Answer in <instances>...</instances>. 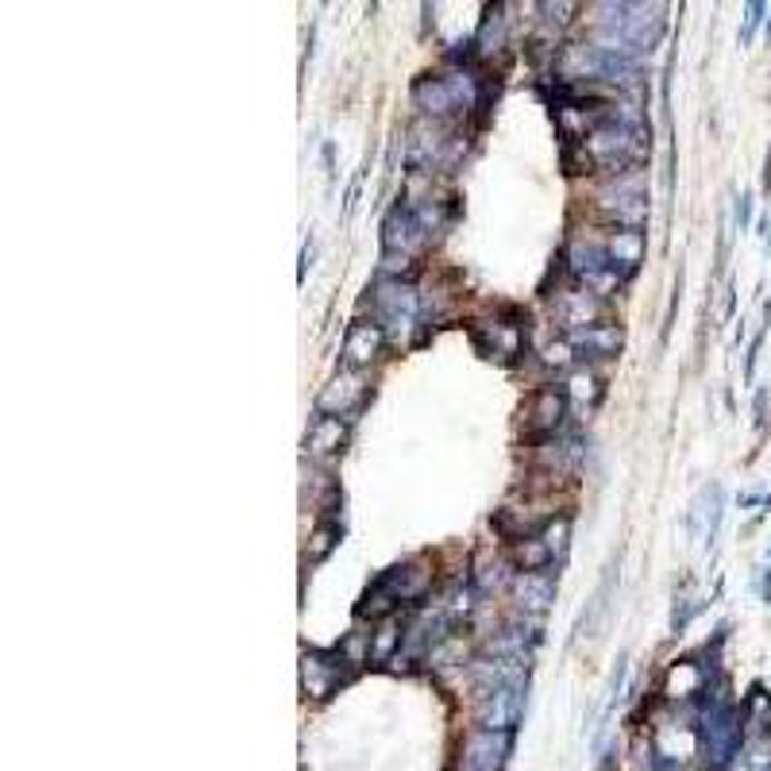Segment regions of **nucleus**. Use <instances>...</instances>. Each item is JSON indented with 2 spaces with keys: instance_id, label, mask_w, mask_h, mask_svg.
Listing matches in <instances>:
<instances>
[{
  "instance_id": "nucleus-22",
  "label": "nucleus",
  "mask_w": 771,
  "mask_h": 771,
  "mask_svg": "<svg viewBox=\"0 0 771 771\" xmlns=\"http://www.w3.org/2000/svg\"><path fill=\"white\" fill-rule=\"evenodd\" d=\"M568 536H571V517H560V521H552V525L545 528V536H540V540L552 548V556H560L563 548H568Z\"/></svg>"
},
{
  "instance_id": "nucleus-20",
  "label": "nucleus",
  "mask_w": 771,
  "mask_h": 771,
  "mask_svg": "<svg viewBox=\"0 0 771 771\" xmlns=\"http://www.w3.org/2000/svg\"><path fill=\"white\" fill-rule=\"evenodd\" d=\"M336 536H340V525L336 521H328V525H320L317 533H313V545H308V563H320L328 552L336 548Z\"/></svg>"
},
{
  "instance_id": "nucleus-4",
  "label": "nucleus",
  "mask_w": 771,
  "mask_h": 771,
  "mask_svg": "<svg viewBox=\"0 0 771 771\" xmlns=\"http://www.w3.org/2000/svg\"><path fill=\"white\" fill-rule=\"evenodd\" d=\"M521 714H525V682H510V687L482 690V702H479L482 729L513 733V725L521 722Z\"/></svg>"
},
{
  "instance_id": "nucleus-19",
  "label": "nucleus",
  "mask_w": 771,
  "mask_h": 771,
  "mask_svg": "<svg viewBox=\"0 0 771 771\" xmlns=\"http://www.w3.org/2000/svg\"><path fill=\"white\" fill-rule=\"evenodd\" d=\"M394 649H401V629H398V621H382L378 633L371 636V656H374V659H390Z\"/></svg>"
},
{
  "instance_id": "nucleus-11",
  "label": "nucleus",
  "mask_w": 771,
  "mask_h": 771,
  "mask_svg": "<svg viewBox=\"0 0 771 771\" xmlns=\"http://www.w3.org/2000/svg\"><path fill=\"white\" fill-rule=\"evenodd\" d=\"M609 259H614V270L621 278H629L636 270L644 255V236L641 227H614V236H609Z\"/></svg>"
},
{
  "instance_id": "nucleus-7",
  "label": "nucleus",
  "mask_w": 771,
  "mask_h": 771,
  "mask_svg": "<svg viewBox=\"0 0 771 771\" xmlns=\"http://www.w3.org/2000/svg\"><path fill=\"white\" fill-rule=\"evenodd\" d=\"M374 313H378L382 332H386V328L401 332V328H409L413 325V317H417V293L409 290V285H401V282L382 285V290L374 293Z\"/></svg>"
},
{
  "instance_id": "nucleus-21",
  "label": "nucleus",
  "mask_w": 771,
  "mask_h": 771,
  "mask_svg": "<svg viewBox=\"0 0 771 771\" xmlns=\"http://www.w3.org/2000/svg\"><path fill=\"white\" fill-rule=\"evenodd\" d=\"M598 378H594V374L591 371H575V374H571V398H575V401H594V398H598Z\"/></svg>"
},
{
  "instance_id": "nucleus-13",
  "label": "nucleus",
  "mask_w": 771,
  "mask_h": 771,
  "mask_svg": "<svg viewBox=\"0 0 771 771\" xmlns=\"http://www.w3.org/2000/svg\"><path fill=\"white\" fill-rule=\"evenodd\" d=\"M571 343H575V348H583L591 359H609V355H617V348H621V328L606 325V320H601V325L575 332V336H571Z\"/></svg>"
},
{
  "instance_id": "nucleus-2",
  "label": "nucleus",
  "mask_w": 771,
  "mask_h": 771,
  "mask_svg": "<svg viewBox=\"0 0 771 771\" xmlns=\"http://www.w3.org/2000/svg\"><path fill=\"white\" fill-rule=\"evenodd\" d=\"M598 209L614 220V227H641L644 217H649L641 166H636V171H626V174H609V182L598 194Z\"/></svg>"
},
{
  "instance_id": "nucleus-3",
  "label": "nucleus",
  "mask_w": 771,
  "mask_h": 771,
  "mask_svg": "<svg viewBox=\"0 0 771 771\" xmlns=\"http://www.w3.org/2000/svg\"><path fill=\"white\" fill-rule=\"evenodd\" d=\"M702 740H706V752H710V763H714V768H725V763L737 756L740 722L725 699L706 702V714H702Z\"/></svg>"
},
{
  "instance_id": "nucleus-10",
  "label": "nucleus",
  "mask_w": 771,
  "mask_h": 771,
  "mask_svg": "<svg viewBox=\"0 0 771 771\" xmlns=\"http://www.w3.org/2000/svg\"><path fill=\"white\" fill-rule=\"evenodd\" d=\"M717 525H722V487H706L699 502L690 505V533L699 536L702 545H714Z\"/></svg>"
},
{
  "instance_id": "nucleus-17",
  "label": "nucleus",
  "mask_w": 771,
  "mask_h": 771,
  "mask_svg": "<svg viewBox=\"0 0 771 771\" xmlns=\"http://www.w3.org/2000/svg\"><path fill=\"white\" fill-rule=\"evenodd\" d=\"M363 398V386H359L351 374H343V378H336L332 386H328L325 394H320V409H332V413H348L355 401Z\"/></svg>"
},
{
  "instance_id": "nucleus-25",
  "label": "nucleus",
  "mask_w": 771,
  "mask_h": 771,
  "mask_svg": "<svg viewBox=\"0 0 771 771\" xmlns=\"http://www.w3.org/2000/svg\"><path fill=\"white\" fill-rule=\"evenodd\" d=\"M763 186H771V154H768V171H763Z\"/></svg>"
},
{
  "instance_id": "nucleus-24",
  "label": "nucleus",
  "mask_w": 771,
  "mask_h": 771,
  "mask_svg": "<svg viewBox=\"0 0 771 771\" xmlns=\"http://www.w3.org/2000/svg\"><path fill=\"white\" fill-rule=\"evenodd\" d=\"M748 217H752V197H740V205H737V227L740 232L748 227Z\"/></svg>"
},
{
  "instance_id": "nucleus-6",
  "label": "nucleus",
  "mask_w": 771,
  "mask_h": 771,
  "mask_svg": "<svg viewBox=\"0 0 771 771\" xmlns=\"http://www.w3.org/2000/svg\"><path fill=\"white\" fill-rule=\"evenodd\" d=\"M429 240V232H424V224L417 220L413 205H394L390 212H386V224H382V244H386V255H409L413 259L417 247Z\"/></svg>"
},
{
  "instance_id": "nucleus-23",
  "label": "nucleus",
  "mask_w": 771,
  "mask_h": 771,
  "mask_svg": "<svg viewBox=\"0 0 771 771\" xmlns=\"http://www.w3.org/2000/svg\"><path fill=\"white\" fill-rule=\"evenodd\" d=\"M768 12V4H748V12H745V32H740V43H748L752 39V32L760 27V16Z\"/></svg>"
},
{
  "instance_id": "nucleus-18",
  "label": "nucleus",
  "mask_w": 771,
  "mask_h": 771,
  "mask_svg": "<svg viewBox=\"0 0 771 771\" xmlns=\"http://www.w3.org/2000/svg\"><path fill=\"white\" fill-rule=\"evenodd\" d=\"M513 560L525 568V575H536V571H545L548 563L556 560L552 548L545 545V540H536V536H528V540H521L517 552H513Z\"/></svg>"
},
{
  "instance_id": "nucleus-12",
  "label": "nucleus",
  "mask_w": 771,
  "mask_h": 771,
  "mask_svg": "<svg viewBox=\"0 0 771 771\" xmlns=\"http://www.w3.org/2000/svg\"><path fill=\"white\" fill-rule=\"evenodd\" d=\"M513 594H517L521 606H525L528 614H545L556 598V583H552V575H545V571H536V575H525V571H521L517 583H513Z\"/></svg>"
},
{
  "instance_id": "nucleus-14",
  "label": "nucleus",
  "mask_w": 771,
  "mask_h": 771,
  "mask_svg": "<svg viewBox=\"0 0 771 771\" xmlns=\"http://www.w3.org/2000/svg\"><path fill=\"white\" fill-rule=\"evenodd\" d=\"M533 432H545V436H552L556 429H560V417H563V394L556 390V386H548V390H540L533 398Z\"/></svg>"
},
{
  "instance_id": "nucleus-5",
  "label": "nucleus",
  "mask_w": 771,
  "mask_h": 771,
  "mask_svg": "<svg viewBox=\"0 0 771 771\" xmlns=\"http://www.w3.org/2000/svg\"><path fill=\"white\" fill-rule=\"evenodd\" d=\"M513 733L502 729H479L467 737L459 756V771H502L505 756H510Z\"/></svg>"
},
{
  "instance_id": "nucleus-1",
  "label": "nucleus",
  "mask_w": 771,
  "mask_h": 771,
  "mask_svg": "<svg viewBox=\"0 0 771 771\" xmlns=\"http://www.w3.org/2000/svg\"><path fill=\"white\" fill-rule=\"evenodd\" d=\"M413 93H417V105H421L432 120L459 116L479 105V85H475L471 73H463V70L447 73V78H421Z\"/></svg>"
},
{
  "instance_id": "nucleus-8",
  "label": "nucleus",
  "mask_w": 771,
  "mask_h": 771,
  "mask_svg": "<svg viewBox=\"0 0 771 771\" xmlns=\"http://www.w3.org/2000/svg\"><path fill=\"white\" fill-rule=\"evenodd\" d=\"M601 317V301L594 290H568L560 297V320L571 328V332H583V328H594Z\"/></svg>"
},
{
  "instance_id": "nucleus-9",
  "label": "nucleus",
  "mask_w": 771,
  "mask_h": 771,
  "mask_svg": "<svg viewBox=\"0 0 771 771\" xmlns=\"http://www.w3.org/2000/svg\"><path fill=\"white\" fill-rule=\"evenodd\" d=\"M382 343H386L382 325H366V320H359V325L348 328V340H343V363L366 366L382 351Z\"/></svg>"
},
{
  "instance_id": "nucleus-16",
  "label": "nucleus",
  "mask_w": 771,
  "mask_h": 771,
  "mask_svg": "<svg viewBox=\"0 0 771 771\" xmlns=\"http://www.w3.org/2000/svg\"><path fill=\"white\" fill-rule=\"evenodd\" d=\"M336 664H351V659H343V652H340V659H336ZM328 667L325 659L320 656H305V690L308 694H328V690H332V682L340 679V667Z\"/></svg>"
},
{
  "instance_id": "nucleus-15",
  "label": "nucleus",
  "mask_w": 771,
  "mask_h": 771,
  "mask_svg": "<svg viewBox=\"0 0 771 771\" xmlns=\"http://www.w3.org/2000/svg\"><path fill=\"white\" fill-rule=\"evenodd\" d=\"M305 444H308V452H313V455H332V452H340V444H343V424H340V417H317V421H313V429H308Z\"/></svg>"
}]
</instances>
